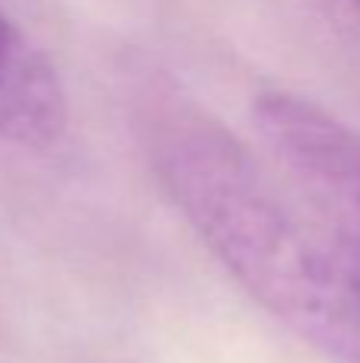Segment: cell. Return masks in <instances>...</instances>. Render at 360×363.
<instances>
[{
	"label": "cell",
	"instance_id": "1",
	"mask_svg": "<svg viewBox=\"0 0 360 363\" xmlns=\"http://www.w3.org/2000/svg\"><path fill=\"white\" fill-rule=\"evenodd\" d=\"M144 140L163 194L210 258L300 341L360 363V245L332 213L195 106L159 108Z\"/></svg>",
	"mask_w": 360,
	"mask_h": 363
},
{
	"label": "cell",
	"instance_id": "2",
	"mask_svg": "<svg viewBox=\"0 0 360 363\" xmlns=\"http://www.w3.org/2000/svg\"><path fill=\"white\" fill-rule=\"evenodd\" d=\"M252 118L268 157L291 172L360 245V131L310 96L265 89Z\"/></svg>",
	"mask_w": 360,
	"mask_h": 363
},
{
	"label": "cell",
	"instance_id": "3",
	"mask_svg": "<svg viewBox=\"0 0 360 363\" xmlns=\"http://www.w3.org/2000/svg\"><path fill=\"white\" fill-rule=\"evenodd\" d=\"M70 102L51 57L0 10V140L45 150L67 131Z\"/></svg>",
	"mask_w": 360,
	"mask_h": 363
},
{
	"label": "cell",
	"instance_id": "4",
	"mask_svg": "<svg viewBox=\"0 0 360 363\" xmlns=\"http://www.w3.org/2000/svg\"><path fill=\"white\" fill-rule=\"evenodd\" d=\"M348 4H351V6H354V10H357V13H360V0H348Z\"/></svg>",
	"mask_w": 360,
	"mask_h": 363
}]
</instances>
